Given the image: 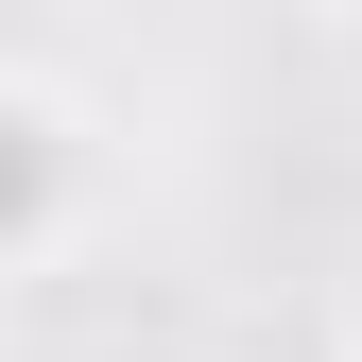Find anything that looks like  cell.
<instances>
[{
  "label": "cell",
  "mask_w": 362,
  "mask_h": 362,
  "mask_svg": "<svg viewBox=\"0 0 362 362\" xmlns=\"http://www.w3.org/2000/svg\"><path fill=\"white\" fill-rule=\"evenodd\" d=\"M69 207H86V156H69V121L0 86V259H35Z\"/></svg>",
  "instance_id": "cell-1"
}]
</instances>
